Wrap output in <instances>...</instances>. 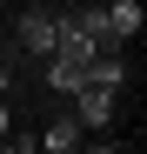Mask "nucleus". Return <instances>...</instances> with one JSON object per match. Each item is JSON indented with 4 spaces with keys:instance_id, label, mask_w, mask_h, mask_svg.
<instances>
[{
    "instance_id": "4",
    "label": "nucleus",
    "mask_w": 147,
    "mask_h": 154,
    "mask_svg": "<svg viewBox=\"0 0 147 154\" xmlns=\"http://www.w3.org/2000/svg\"><path fill=\"white\" fill-rule=\"evenodd\" d=\"M74 147H80V121H74V114H60L54 127H47V141H40V154H74Z\"/></svg>"
},
{
    "instance_id": "8",
    "label": "nucleus",
    "mask_w": 147,
    "mask_h": 154,
    "mask_svg": "<svg viewBox=\"0 0 147 154\" xmlns=\"http://www.w3.org/2000/svg\"><path fill=\"white\" fill-rule=\"evenodd\" d=\"M94 154H120V147H94Z\"/></svg>"
},
{
    "instance_id": "7",
    "label": "nucleus",
    "mask_w": 147,
    "mask_h": 154,
    "mask_svg": "<svg viewBox=\"0 0 147 154\" xmlns=\"http://www.w3.org/2000/svg\"><path fill=\"white\" fill-rule=\"evenodd\" d=\"M0 100H7V67H0Z\"/></svg>"
},
{
    "instance_id": "5",
    "label": "nucleus",
    "mask_w": 147,
    "mask_h": 154,
    "mask_svg": "<svg viewBox=\"0 0 147 154\" xmlns=\"http://www.w3.org/2000/svg\"><path fill=\"white\" fill-rule=\"evenodd\" d=\"M74 94H80V121L87 127H107L114 121V94H100V87H74Z\"/></svg>"
},
{
    "instance_id": "2",
    "label": "nucleus",
    "mask_w": 147,
    "mask_h": 154,
    "mask_svg": "<svg viewBox=\"0 0 147 154\" xmlns=\"http://www.w3.org/2000/svg\"><path fill=\"white\" fill-rule=\"evenodd\" d=\"M107 14V34L114 40H134L140 34V0H114V7H100Z\"/></svg>"
},
{
    "instance_id": "6",
    "label": "nucleus",
    "mask_w": 147,
    "mask_h": 154,
    "mask_svg": "<svg viewBox=\"0 0 147 154\" xmlns=\"http://www.w3.org/2000/svg\"><path fill=\"white\" fill-rule=\"evenodd\" d=\"M0 134H7V100H0Z\"/></svg>"
},
{
    "instance_id": "3",
    "label": "nucleus",
    "mask_w": 147,
    "mask_h": 154,
    "mask_svg": "<svg viewBox=\"0 0 147 154\" xmlns=\"http://www.w3.org/2000/svg\"><path fill=\"white\" fill-rule=\"evenodd\" d=\"M120 74H127V67H120V54H94V67L80 74V87H100V94H114V87H120Z\"/></svg>"
},
{
    "instance_id": "1",
    "label": "nucleus",
    "mask_w": 147,
    "mask_h": 154,
    "mask_svg": "<svg viewBox=\"0 0 147 154\" xmlns=\"http://www.w3.org/2000/svg\"><path fill=\"white\" fill-rule=\"evenodd\" d=\"M20 47H27V54H47V60H54V47H60V20H47V14H27V20H20Z\"/></svg>"
}]
</instances>
